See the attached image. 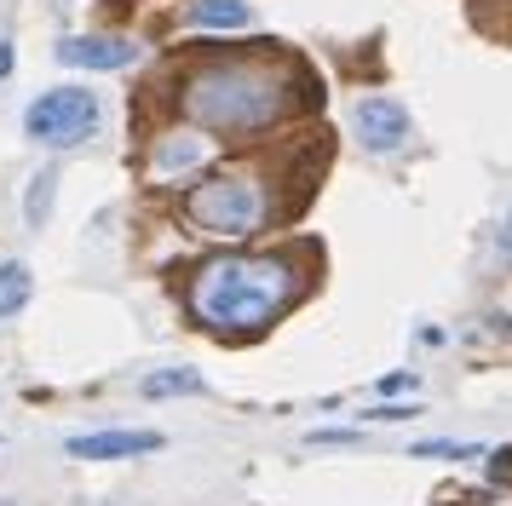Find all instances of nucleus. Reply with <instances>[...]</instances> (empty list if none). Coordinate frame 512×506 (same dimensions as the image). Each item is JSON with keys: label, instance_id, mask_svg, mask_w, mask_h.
Masks as SVG:
<instances>
[{"label": "nucleus", "instance_id": "nucleus-10", "mask_svg": "<svg viewBox=\"0 0 512 506\" xmlns=\"http://www.w3.org/2000/svg\"><path fill=\"white\" fill-rule=\"evenodd\" d=\"M139 391L144 397H196V391H208V380L196 368H156L139 380Z\"/></svg>", "mask_w": 512, "mask_h": 506}, {"label": "nucleus", "instance_id": "nucleus-13", "mask_svg": "<svg viewBox=\"0 0 512 506\" xmlns=\"http://www.w3.org/2000/svg\"><path fill=\"white\" fill-rule=\"evenodd\" d=\"M420 460H478L472 443H449V437H432V443H415Z\"/></svg>", "mask_w": 512, "mask_h": 506}, {"label": "nucleus", "instance_id": "nucleus-2", "mask_svg": "<svg viewBox=\"0 0 512 506\" xmlns=\"http://www.w3.org/2000/svg\"><path fill=\"white\" fill-rule=\"evenodd\" d=\"M288 110V81L265 64H208L185 92V115L208 133H259Z\"/></svg>", "mask_w": 512, "mask_h": 506}, {"label": "nucleus", "instance_id": "nucleus-3", "mask_svg": "<svg viewBox=\"0 0 512 506\" xmlns=\"http://www.w3.org/2000/svg\"><path fill=\"white\" fill-rule=\"evenodd\" d=\"M190 225L202 236H219V242H242V236H259L271 225V196L259 179H242V173H225V179H202L190 184L185 196Z\"/></svg>", "mask_w": 512, "mask_h": 506}, {"label": "nucleus", "instance_id": "nucleus-4", "mask_svg": "<svg viewBox=\"0 0 512 506\" xmlns=\"http://www.w3.org/2000/svg\"><path fill=\"white\" fill-rule=\"evenodd\" d=\"M24 133L35 138V144H47V150H70V144L98 133V98L81 92V87L41 92L24 110Z\"/></svg>", "mask_w": 512, "mask_h": 506}, {"label": "nucleus", "instance_id": "nucleus-5", "mask_svg": "<svg viewBox=\"0 0 512 506\" xmlns=\"http://www.w3.org/2000/svg\"><path fill=\"white\" fill-rule=\"evenodd\" d=\"M351 127H357V138L369 150H403L409 144V110L397 98H363L351 110Z\"/></svg>", "mask_w": 512, "mask_h": 506}, {"label": "nucleus", "instance_id": "nucleus-16", "mask_svg": "<svg viewBox=\"0 0 512 506\" xmlns=\"http://www.w3.org/2000/svg\"><path fill=\"white\" fill-rule=\"evenodd\" d=\"M6 75H12V46L0 41V81H6Z\"/></svg>", "mask_w": 512, "mask_h": 506}, {"label": "nucleus", "instance_id": "nucleus-15", "mask_svg": "<svg viewBox=\"0 0 512 506\" xmlns=\"http://www.w3.org/2000/svg\"><path fill=\"white\" fill-rule=\"evenodd\" d=\"M409 386H415L409 374H392V380H380V386H374V391H380V397H397V391H409Z\"/></svg>", "mask_w": 512, "mask_h": 506}, {"label": "nucleus", "instance_id": "nucleus-11", "mask_svg": "<svg viewBox=\"0 0 512 506\" xmlns=\"http://www.w3.org/2000/svg\"><path fill=\"white\" fill-rule=\"evenodd\" d=\"M29 294H35V276H29L24 259H6L0 265V317H18L29 305Z\"/></svg>", "mask_w": 512, "mask_h": 506}, {"label": "nucleus", "instance_id": "nucleus-12", "mask_svg": "<svg viewBox=\"0 0 512 506\" xmlns=\"http://www.w3.org/2000/svg\"><path fill=\"white\" fill-rule=\"evenodd\" d=\"M52 184H58V173H52V167L29 179V196H24V225H29V230L47 225V213H52Z\"/></svg>", "mask_w": 512, "mask_h": 506}, {"label": "nucleus", "instance_id": "nucleus-7", "mask_svg": "<svg viewBox=\"0 0 512 506\" xmlns=\"http://www.w3.org/2000/svg\"><path fill=\"white\" fill-rule=\"evenodd\" d=\"M75 460H133V455H150L162 449V432H81L64 443Z\"/></svg>", "mask_w": 512, "mask_h": 506}, {"label": "nucleus", "instance_id": "nucleus-8", "mask_svg": "<svg viewBox=\"0 0 512 506\" xmlns=\"http://www.w3.org/2000/svg\"><path fill=\"white\" fill-rule=\"evenodd\" d=\"M208 156H213V138H202V133H167L162 144H156L150 167H156V179H185V173H196Z\"/></svg>", "mask_w": 512, "mask_h": 506}, {"label": "nucleus", "instance_id": "nucleus-1", "mask_svg": "<svg viewBox=\"0 0 512 506\" xmlns=\"http://www.w3.org/2000/svg\"><path fill=\"white\" fill-rule=\"evenodd\" d=\"M300 294V271L282 253H225L190 276V311L213 334H259Z\"/></svg>", "mask_w": 512, "mask_h": 506}, {"label": "nucleus", "instance_id": "nucleus-6", "mask_svg": "<svg viewBox=\"0 0 512 506\" xmlns=\"http://www.w3.org/2000/svg\"><path fill=\"white\" fill-rule=\"evenodd\" d=\"M58 64H70V69H127V64H139V46L121 41V35H70V41H58Z\"/></svg>", "mask_w": 512, "mask_h": 506}, {"label": "nucleus", "instance_id": "nucleus-14", "mask_svg": "<svg viewBox=\"0 0 512 506\" xmlns=\"http://www.w3.org/2000/svg\"><path fill=\"white\" fill-rule=\"evenodd\" d=\"M357 426H323V432H311V443H357Z\"/></svg>", "mask_w": 512, "mask_h": 506}, {"label": "nucleus", "instance_id": "nucleus-9", "mask_svg": "<svg viewBox=\"0 0 512 506\" xmlns=\"http://www.w3.org/2000/svg\"><path fill=\"white\" fill-rule=\"evenodd\" d=\"M196 29H248L254 23V6L248 0H196L185 12Z\"/></svg>", "mask_w": 512, "mask_h": 506}]
</instances>
